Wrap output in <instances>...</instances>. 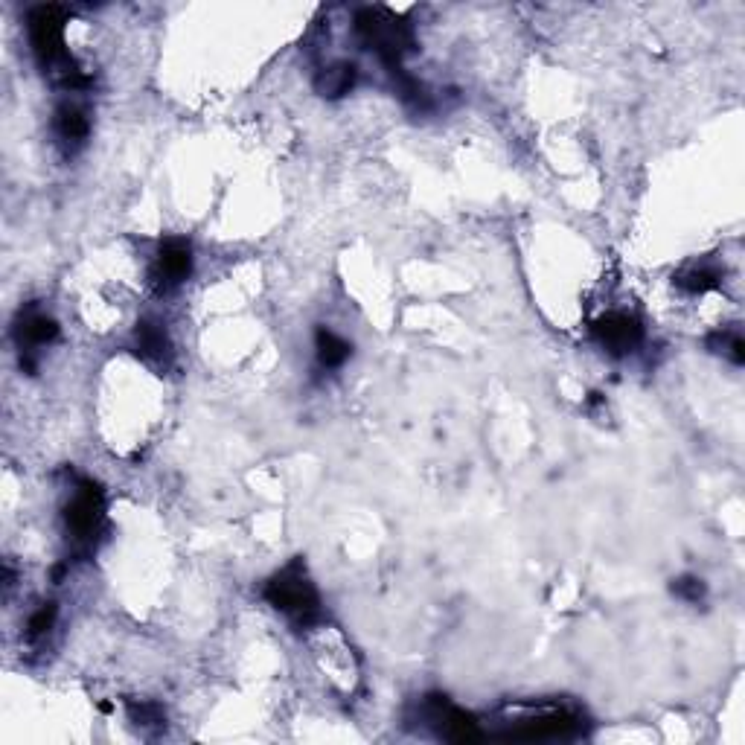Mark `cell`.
Here are the masks:
<instances>
[{
    "instance_id": "obj_1",
    "label": "cell",
    "mask_w": 745,
    "mask_h": 745,
    "mask_svg": "<svg viewBox=\"0 0 745 745\" xmlns=\"http://www.w3.org/2000/svg\"><path fill=\"white\" fill-rule=\"evenodd\" d=\"M356 33L364 41V47H370L379 56L385 70L402 67V56L414 50L411 24H405V18L393 15L390 9H382V6L358 9Z\"/></svg>"
},
{
    "instance_id": "obj_2",
    "label": "cell",
    "mask_w": 745,
    "mask_h": 745,
    "mask_svg": "<svg viewBox=\"0 0 745 745\" xmlns=\"http://www.w3.org/2000/svg\"><path fill=\"white\" fill-rule=\"evenodd\" d=\"M262 597L268 600V606L292 617L297 626H312L321 620V597L312 580L306 577V568L300 559H294L289 568L274 574L262 588Z\"/></svg>"
},
{
    "instance_id": "obj_3",
    "label": "cell",
    "mask_w": 745,
    "mask_h": 745,
    "mask_svg": "<svg viewBox=\"0 0 745 745\" xmlns=\"http://www.w3.org/2000/svg\"><path fill=\"white\" fill-rule=\"evenodd\" d=\"M105 513V495L94 481H82L73 501L65 507V527L76 542H88L97 533Z\"/></svg>"
},
{
    "instance_id": "obj_4",
    "label": "cell",
    "mask_w": 745,
    "mask_h": 745,
    "mask_svg": "<svg viewBox=\"0 0 745 745\" xmlns=\"http://www.w3.org/2000/svg\"><path fill=\"white\" fill-rule=\"evenodd\" d=\"M591 338L612 356H626L644 341V326L626 312H606L591 324Z\"/></svg>"
},
{
    "instance_id": "obj_5",
    "label": "cell",
    "mask_w": 745,
    "mask_h": 745,
    "mask_svg": "<svg viewBox=\"0 0 745 745\" xmlns=\"http://www.w3.org/2000/svg\"><path fill=\"white\" fill-rule=\"evenodd\" d=\"M193 274V248L184 239H166L155 257V268H152V283L169 292L175 286H181L187 277Z\"/></svg>"
},
{
    "instance_id": "obj_6",
    "label": "cell",
    "mask_w": 745,
    "mask_h": 745,
    "mask_svg": "<svg viewBox=\"0 0 745 745\" xmlns=\"http://www.w3.org/2000/svg\"><path fill=\"white\" fill-rule=\"evenodd\" d=\"M580 734V716L565 711H551L536 719H524L519 728H510L501 737H513V740H559V737H574Z\"/></svg>"
},
{
    "instance_id": "obj_7",
    "label": "cell",
    "mask_w": 745,
    "mask_h": 745,
    "mask_svg": "<svg viewBox=\"0 0 745 745\" xmlns=\"http://www.w3.org/2000/svg\"><path fill=\"white\" fill-rule=\"evenodd\" d=\"M15 338L21 344V353H30L33 347H47L59 338V324L50 315L41 312H27L21 324L15 329Z\"/></svg>"
},
{
    "instance_id": "obj_8",
    "label": "cell",
    "mask_w": 745,
    "mask_h": 745,
    "mask_svg": "<svg viewBox=\"0 0 745 745\" xmlns=\"http://www.w3.org/2000/svg\"><path fill=\"white\" fill-rule=\"evenodd\" d=\"M134 344H137V356H143L152 364H169L172 361V344L166 338L161 326L152 321H140L134 329Z\"/></svg>"
},
{
    "instance_id": "obj_9",
    "label": "cell",
    "mask_w": 745,
    "mask_h": 745,
    "mask_svg": "<svg viewBox=\"0 0 745 745\" xmlns=\"http://www.w3.org/2000/svg\"><path fill=\"white\" fill-rule=\"evenodd\" d=\"M358 82V67L353 62H338V65L324 67L315 76V91L324 99H341L350 94Z\"/></svg>"
},
{
    "instance_id": "obj_10",
    "label": "cell",
    "mask_w": 745,
    "mask_h": 745,
    "mask_svg": "<svg viewBox=\"0 0 745 745\" xmlns=\"http://www.w3.org/2000/svg\"><path fill=\"white\" fill-rule=\"evenodd\" d=\"M53 129H56L59 140H62L65 146H79V143H85V137H88V131H91V120H88V114H85L79 105L65 102V105L56 108Z\"/></svg>"
},
{
    "instance_id": "obj_11",
    "label": "cell",
    "mask_w": 745,
    "mask_h": 745,
    "mask_svg": "<svg viewBox=\"0 0 745 745\" xmlns=\"http://www.w3.org/2000/svg\"><path fill=\"white\" fill-rule=\"evenodd\" d=\"M315 350H318V364L326 367V370L341 367L347 358L353 356V347H350L341 335H335L332 329H326V326H321V329L315 332Z\"/></svg>"
},
{
    "instance_id": "obj_12",
    "label": "cell",
    "mask_w": 745,
    "mask_h": 745,
    "mask_svg": "<svg viewBox=\"0 0 745 745\" xmlns=\"http://www.w3.org/2000/svg\"><path fill=\"white\" fill-rule=\"evenodd\" d=\"M673 286L684 294H705L719 289V271L713 268H687L673 277Z\"/></svg>"
},
{
    "instance_id": "obj_13",
    "label": "cell",
    "mask_w": 745,
    "mask_h": 745,
    "mask_svg": "<svg viewBox=\"0 0 745 745\" xmlns=\"http://www.w3.org/2000/svg\"><path fill=\"white\" fill-rule=\"evenodd\" d=\"M708 347L713 353H722L725 358H731L734 364H743L745 361V344L740 332H713L708 338Z\"/></svg>"
},
{
    "instance_id": "obj_14",
    "label": "cell",
    "mask_w": 745,
    "mask_h": 745,
    "mask_svg": "<svg viewBox=\"0 0 745 745\" xmlns=\"http://www.w3.org/2000/svg\"><path fill=\"white\" fill-rule=\"evenodd\" d=\"M56 615H59V606H56V603L38 606L33 615H30V620H27V638H30V641L44 638V635L56 626Z\"/></svg>"
},
{
    "instance_id": "obj_15",
    "label": "cell",
    "mask_w": 745,
    "mask_h": 745,
    "mask_svg": "<svg viewBox=\"0 0 745 745\" xmlns=\"http://www.w3.org/2000/svg\"><path fill=\"white\" fill-rule=\"evenodd\" d=\"M129 716L131 722L143 725V728H152V725H163V711L152 702H129Z\"/></svg>"
},
{
    "instance_id": "obj_16",
    "label": "cell",
    "mask_w": 745,
    "mask_h": 745,
    "mask_svg": "<svg viewBox=\"0 0 745 745\" xmlns=\"http://www.w3.org/2000/svg\"><path fill=\"white\" fill-rule=\"evenodd\" d=\"M705 583L699 577H679L673 580V594L684 600V603H702L705 600Z\"/></svg>"
}]
</instances>
